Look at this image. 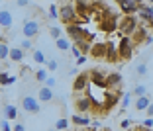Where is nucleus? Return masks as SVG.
I'll list each match as a JSON object with an SVG mask.
<instances>
[{
	"mask_svg": "<svg viewBox=\"0 0 153 131\" xmlns=\"http://www.w3.org/2000/svg\"><path fill=\"white\" fill-rule=\"evenodd\" d=\"M85 63H86V57H85V55H81V57L76 59V65H85Z\"/></svg>",
	"mask_w": 153,
	"mask_h": 131,
	"instance_id": "79ce46f5",
	"label": "nucleus"
},
{
	"mask_svg": "<svg viewBox=\"0 0 153 131\" xmlns=\"http://www.w3.org/2000/svg\"><path fill=\"white\" fill-rule=\"evenodd\" d=\"M69 127V119L67 118H59L57 121H55V129L57 131H65Z\"/></svg>",
	"mask_w": 153,
	"mask_h": 131,
	"instance_id": "c85d7f7f",
	"label": "nucleus"
},
{
	"mask_svg": "<svg viewBox=\"0 0 153 131\" xmlns=\"http://www.w3.org/2000/svg\"><path fill=\"white\" fill-rule=\"evenodd\" d=\"M106 77H108V72H104L102 68H92L88 72L90 84L96 86V88H102V90H106Z\"/></svg>",
	"mask_w": 153,
	"mask_h": 131,
	"instance_id": "0eeeda50",
	"label": "nucleus"
},
{
	"mask_svg": "<svg viewBox=\"0 0 153 131\" xmlns=\"http://www.w3.org/2000/svg\"><path fill=\"white\" fill-rule=\"evenodd\" d=\"M104 59L108 61V63H118L120 57H118V43L116 41H106V57Z\"/></svg>",
	"mask_w": 153,
	"mask_h": 131,
	"instance_id": "9b49d317",
	"label": "nucleus"
},
{
	"mask_svg": "<svg viewBox=\"0 0 153 131\" xmlns=\"http://www.w3.org/2000/svg\"><path fill=\"white\" fill-rule=\"evenodd\" d=\"M135 74H137V77H147V63H145V61L135 65Z\"/></svg>",
	"mask_w": 153,
	"mask_h": 131,
	"instance_id": "a878e982",
	"label": "nucleus"
},
{
	"mask_svg": "<svg viewBox=\"0 0 153 131\" xmlns=\"http://www.w3.org/2000/svg\"><path fill=\"white\" fill-rule=\"evenodd\" d=\"M137 27H140V20H137V16H122L120 22H118L120 37H131Z\"/></svg>",
	"mask_w": 153,
	"mask_h": 131,
	"instance_id": "f257e3e1",
	"label": "nucleus"
},
{
	"mask_svg": "<svg viewBox=\"0 0 153 131\" xmlns=\"http://www.w3.org/2000/svg\"><path fill=\"white\" fill-rule=\"evenodd\" d=\"M153 43V35H147V39H145V45H151Z\"/></svg>",
	"mask_w": 153,
	"mask_h": 131,
	"instance_id": "37998d69",
	"label": "nucleus"
},
{
	"mask_svg": "<svg viewBox=\"0 0 153 131\" xmlns=\"http://www.w3.org/2000/svg\"><path fill=\"white\" fill-rule=\"evenodd\" d=\"M73 45H76L79 47V51H81V55H88L90 53V49H92V41H88V39H82V41H79V43H73Z\"/></svg>",
	"mask_w": 153,
	"mask_h": 131,
	"instance_id": "aec40b11",
	"label": "nucleus"
},
{
	"mask_svg": "<svg viewBox=\"0 0 153 131\" xmlns=\"http://www.w3.org/2000/svg\"><path fill=\"white\" fill-rule=\"evenodd\" d=\"M71 123H75V125H79V127H86V125H90V118H86V116H79V113H75L71 118Z\"/></svg>",
	"mask_w": 153,
	"mask_h": 131,
	"instance_id": "a211bd4d",
	"label": "nucleus"
},
{
	"mask_svg": "<svg viewBox=\"0 0 153 131\" xmlns=\"http://www.w3.org/2000/svg\"><path fill=\"white\" fill-rule=\"evenodd\" d=\"M49 35L57 41V39H61V37H63V29H61V27H57V26H53V27H49Z\"/></svg>",
	"mask_w": 153,
	"mask_h": 131,
	"instance_id": "c756f323",
	"label": "nucleus"
},
{
	"mask_svg": "<svg viewBox=\"0 0 153 131\" xmlns=\"http://www.w3.org/2000/svg\"><path fill=\"white\" fill-rule=\"evenodd\" d=\"M90 84V78H88V72H79V77H75L73 80V92H85Z\"/></svg>",
	"mask_w": 153,
	"mask_h": 131,
	"instance_id": "9d476101",
	"label": "nucleus"
},
{
	"mask_svg": "<svg viewBox=\"0 0 153 131\" xmlns=\"http://www.w3.org/2000/svg\"><path fill=\"white\" fill-rule=\"evenodd\" d=\"M14 24V18L12 14L8 10H0V27H4V29H10Z\"/></svg>",
	"mask_w": 153,
	"mask_h": 131,
	"instance_id": "dca6fc26",
	"label": "nucleus"
},
{
	"mask_svg": "<svg viewBox=\"0 0 153 131\" xmlns=\"http://www.w3.org/2000/svg\"><path fill=\"white\" fill-rule=\"evenodd\" d=\"M16 6H18V8H27V6H32V2H24V0H20V2H16Z\"/></svg>",
	"mask_w": 153,
	"mask_h": 131,
	"instance_id": "ea45409f",
	"label": "nucleus"
},
{
	"mask_svg": "<svg viewBox=\"0 0 153 131\" xmlns=\"http://www.w3.org/2000/svg\"><path fill=\"white\" fill-rule=\"evenodd\" d=\"M147 35H149V29H147L145 26H140V27L134 32V35H131L130 39H131V43H134V45H141V43H145Z\"/></svg>",
	"mask_w": 153,
	"mask_h": 131,
	"instance_id": "f8f14e48",
	"label": "nucleus"
},
{
	"mask_svg": "<svg viewBox=\"0 0 153 131\" xmlns=\"http://www.w3.org/2000/svg\"><path fill=\"white\" fill-rule=\"evenodd\" d=\"M75 110L79 116H85V113L92 112V102L88 100L86 94H75Z\"/></svg>",
	"mask_w": 153,
	"mask_h": 131,
	"instance_id": "423d86ee",
	"label": "nucleus"
},
{
	"mask_svg": "<svg viewBox=\"0 0 153 131\" xmlns=\"http://www.w3.org/2000/svg\"><path fill=\"white\" fill-rule=\"evenodd\" d=\"M134 131H153V129H145V127H141V125H137Z\"/></svg>",
	"mask_w": 153,
	"mask_h": 131,
	"instance_id": "c03bdc74",
	"label": "nucleus"
},
{
	"mask_svg": "<svg viewBox=\"0 0 153 131\" xmlns=\"http://www.w3.org/2000/svg\"><path fill=\"white\" fill-rule=\"evenodd\" d=\"M37 100H39V104L41 102H53L55 100V92L51 90V88H47V86H41L39 90H37Z\"/></svg>",
	"mask_w": 153,
	"mask_h": 131,
	"instance_id": "ddd939ff",
	"label": "nucleus"
},
{
	"mask_svg": "<svg viewBox=\"0 0 153 131\" xmlns=\"http://www.w3.org/2000/svg\"><path fill=\"white\" fill-rule=\"evenodd\" d=\"M145 113H147V118H153V102L147 106V110H145Z\"/></svg>",
	"mask_w": 153,
	"mask_h": 131,
	"instance_id": "a19ab883",
	"label": "nucleus"
},
{
	"mask_svg": "<svg viewBox=\"0 0 153 131\" xmlns=\"http://www.w3.org/2000/svg\"><path fill=\"white\" fill-rule=\"evenodd\" d=\"M131 123H134V121H131L130 118H126V119H122V121H120V127H122L124 131H128V129L131 127Z\"/></svg>",
	"mask_w": 153,
	"mask_h": 131,
	"instance_id": "473e14b6",
	"label": "nucleus"
},
{
	"mask_svg": "<svg viewBox=\"0 0 153 131\" xmlns=\"http://www.w3.org/2000/svg\"><path fill=\"white\" fill-rule=\"evenodd\" d=\"M18 108L14 104H4V119L6 121H14V119H18Z\"/></svg>",
	"mask_w": 153,
	"mask_h": 131,
	"instance_id": "2eb2a0df",
	"label": "nucleus"
},
{
	"mask_svg": "<svg viewBox=\"0 0 153 131\" xmlns=\"http://www.w3.org/2000/svg\"><path fill=\"white\" fill-rule=\"evenodd\" d=\"M33 78H36L37 82H45V78H47V71H45V68L36 71V72H33Z\"/></svg>",
	"mask_w": 153,
	"mask_h": 131,
	"instance_id": "7c9ffc66",
	"label": "nucleus"
},
{
	"mask_svg": "<svg viewBox=\"0 0 153 131\" xmlns=\"http://www.w3.org/2000/svg\"><path fill=\"white\" fill-rule=\"evenodd\" d=\"M118 57L120 61H130L134 57V43L130 37H120L118 41Z\"/></svg>",
	"mask_w": 153,
	"mask_h": 131,
	"instance_id": "7ed1b4c3",
	"label": "nucleus"
},
{
	"mask_svg": "<svg viewBox=\"0 0 153 131\" xmlns=\"http://www.w3.org/2000/svg\"><path fill=\"white\" fill-rule=\"evenodd\" d=\"M59 20L65 26L76 24V10H75V2H61L59 4Z\"/></svg>",
	"mask_w": 153,
	"mask_h": 131,
	"instance_id": "f03ea898",
	"label": "nucleus"
},
{
	"mask_svg": "<svg viewBox=\"0 0 153 131\" xmlns=\"http://www.w3.org/2000/svg\"><path fill=\"white\" fill-rule=\"evenodd\" d=\"M0 131H12V127H10V121H6V119H4V121L0 123Z\"/></svg>",
	"mask_w": 153,
	"mask_h": 131,
	"instance_id": "4c0bfd02",
	"label": "nucleus"
},
{
	"mask_svg": "<svg viewBox=\"0 0 153 131\" xmlns=\"http://www.w3.org/2000/svg\"><path fill=\"white\" fill-rule=\"evenodd\" d=\"M120 104H122V108H128V106L131 104V92H126V94H122Z\"/></svg>",
	"mask_w": 153,
	"mask_h": 131,
	"instance_id": "2f4dec72",
	"label": "nucleus"
},
{
	"mask_svg": "<svg viewBox=\"0 0 153 131\" xmlns=\"http://www.w3.org/2000/svg\"><path fill=\"white\" fill-rule=\"evenodd\" d=\"M20 49L26 53V51H33V39H26L24 37L22 39V43H20Z\"/></svg>",
	"mask_w": 153,
	"mask_h": 131,
	"instance_id": "cd10ccee",
	"label": "nucleus"
},
{
	"mask_svg": "<svg viewBox=\"0 0 153 131\" xmlns=\"http://www.w3.org/2000/svg\"><path fill=\"white\" fill-rule=\"evenodd\" d=\"M69 51H71V55L75 57V59L81 57V51H79V47H76V45H71V49H69Z\"/></svg>",
	"mask_w": 153,
	"mask_h": 131,
	"instance_id": "e433bc0d",
	"label": "nucleus"
},
{
	"mask_svg": "<svg viewBox=\"0 0 153 131\" xmlns=\"http://www.w3.org/2000/svg\"><path fill=\"white\" fill-rule=\"evenodd\" d=\"M20 106H22V110L26 113H39V110H41V104H39V100L36 98V96H30V94H26V96H22V100H20Z\"/></svg>",
	"mask_w": 153,
	"mask_h": 131,
	"instance_id": "20e7f679",
	"label": "nucleus"
},
{
	"mask_svg": "<svg viewBox=\"0 0 153 131\" xmlns=\"http://www.w3.org/2000/svg\"><path fill=\"white\" fill-rule=\"evenodd\" d=\"M49 20H59V4L57 2H51L49 4V14H47Z\"/></svg>",
	"mask_w": 153,
	"mask_h": 131,
	"instance_id": "b1692460",
	"label": "nucleus"
},
{
	"mask_svg": "<svg viewBox=\"0 0 153 131\" xmlns=\"http://www.w3.org/2000/svg\"><path fill=\"white\" fill-rule=\"evenodd\" d=\"M88 55L94 57V59H104V57H106V41H104V43H94Z\"/></svg>",
	"mask_w": 153,
	"mask_h": 131,
	"instance_id": "4468645a",
	"label": "nucleus"
},
{
	"mask_svg": "<svg viewBox=\"0 0 153 131\" xmlns=\"http://www.w3.org/2000/svg\"><path fill=\"white\" fill-rule=\"evenodd\" d=\"M10 55V45L4 43V41H0V61H6Z\"/></svg>",
	"mask_w": 153,
	"mask_h": 131,
	"instance_id": "393cba45",
	"label": "nucleus"
},
{
	"mask_svg": "<svg viewBox=\"0 0 153 131\" xmlns=\"http://www.w3.org/2000/svg\"><path fill=\"white\" fill-rule=\"evenodd\" d=\"M24 57H26V53H24L20 47H10V55H8L10 61H14V63H22Z\"/></svg>",
	"mask_w": 153,
	"mask_h": 131,
	"instance_id": "f3484780",
	"label": "nucleus"
},
{
	"mask_svg": "<svg viewBox=\"0 0 153 131\" xmlns=\"http://www.w3.org/2000/svg\"><path fill=\"white\" fill-rule=\"evenodd\" d=\"M55 84H57V80H55L53 77H47V78H45V84H43V86H47V88H51V90H53Z\"/></svg>",
	"mask_w": 153,
	"mask_h": 131,
	"instance_id": "72a5a7b5",
	"label": "nucleus"
},
{
	"mask_svg": "<svg viewBox=\"0 0 153 131\" xmlns=\"http://www.w3.org/2000/svg\"><path fill=\"white\" fill-rule=\"evenodd\" d=\"M151 104V100H149V96H141V98H135L134 102V108L140 110V112H143V110H147V106Z\"/></svg>",
	"mask_w": 153,
	"mask_h": 131,
	"instance_id": "6ab92c4d",
	"label": "nucleus"
},
{
	"mask_svg": "<svg viewBox=\"0 0 153 131\" xmlns=\"http://www.w3.org/2000/svg\"><path fill=\"white\" fill-rule=\"evenodd\" d=\"M122 78L120 72H108V77H106V90L108 92H120L122 90Z\"/></svg>",
	"mask_w": 153,
	"mask_h": 131,
	"instance_id": "6e6552de",
	"label": "nucleus"
},
{
	"mask_svg": "<svg viewBox=\"0 0 153 131\" xmlns=\"http://www.w3.org/2000/svg\"><path fill=\"white\" fill-rule=\"evenodd\" d=\"M39 22L37 20H26L24 22V27H22V33H24V37L26 39H33V37L39 33Z\"/></svg>",
	"mask_w": 153,
	"mask_h": 131,
	"instance_id": "1a4fd4ad",
	"label": "nucleus"
},
{
	"mask_svg": "<svg viewBox=\"0 0 153 131\" xmlns=\"http://www.w3.org/2000/svg\"><path fill=\"white\" fill-rule=\"evenodd\" d=\"M12 131H26V125H24V123H16V125L12 127Z\"/></svg>",
	"mask_w": 153,
	"mask_h": 131,
	"instance_id": "58836bf2",
	"label": "nucleus"
},
{
	"mask_svg": "<svg viewBox=\"0 0 153 131\" xmlns=\"http://www.w3.org/2000/svg\"><path fill=\"white\" fill-rule=\"evenodd\" d=\"M131 96H135V98L147 96V88H145V84H137V86L134 88V92H131Z\"/></svg>",
	"mask_w": 153,
	"mask_h": 131,
	"instance_id": "bb28decb",
	"label": "nucleus"
},
{
	"mask_svg": "<svg viewBox=\"0 0 153 131\" xmlns=\"http://www.w3.org/2000/svg\"><path fill=\"white\" fill-rule=\"evenodd\" d=\"M116 6L120 8V16H137L140 12V2L135 0H120L116 2Z\"/></svg>",
	"mask_w": 153,
	"mask_h": 131,
	"instance_id": "39448f33",
	"label": "nucleus"
},
{
	"mask_svg": "<svg viewBox=\"0 0 153 131\" xmlns=\"http://www.w3.org/2000/svg\"><path fill=\"white\" fill-rule=\"evenodd\" d=\"M71 45H73V43L67 39V37H61V39L55 41V47H57L59 51H69V49H71Z\"/></svg>",
	"mask_w": 153,
	"mask_h": 131,
	"instance_id": "4be33fe9",
	"label": "nucleus"
},
{
	"mask_svg": "<svg viewBox=\"0 0 153 131\" xmlns=\"http://www.w3.org/2000/svg\"><path fill=\"white\" fill-rule=\"evenodd\" d=\"M141 127H145V129H153V118H147L141 121Z\"/></svg>",
	"mask_w": 153,
	"mask_h": 131,
	"instance_id": "c9c22d12",
	"label": "nucleus"
},
{
	"mask_svg": "<svg viewBox=\"0 0 153 131\" xmlns=\"http://www.w3.org/2000/svg\"><path fill=\"white\" fill-rule=\"evenodd\" d=\"M32 61H33V63H37V65L47 63V59H45V53H43V51H39V49H33V51H32Z\"/></svg>",
	"mask_w": 153,
	"mask_h": 131,
	"instance_id": "412c9836",
	"label": "nucleus"
},
{
	"mask_svg": "<svg viewBox=\"0 0 153 131\" xmlns=\"http://www.w3.org/2000/svg\"><path fill=\"white\" fill-rule=\"evenodd\" d=\"M47 68H49V71H57V68H59L57 59H49V61H47Z\"/></svg>",
	"mask_w": 153,
	"mask_h": 131,
	"instance_id": "f704fd0d",
	"label": "nucleus"
},
{
	"mask_svg": "<svg viewBox=\"0 0 153 131\" xmlns=\"http://www.w3.org/2000/svg\"><path fill=\"white\" fill-rule=\"evenodd\" d=\"M16 82V77H10L8 72H0V86H10Z\"/></svg>",
	"mask_w": 153,
	"mask_h": 131,
	"instance_id": "5701e85b",
	"label": "nucleus"
}]
</instances>
